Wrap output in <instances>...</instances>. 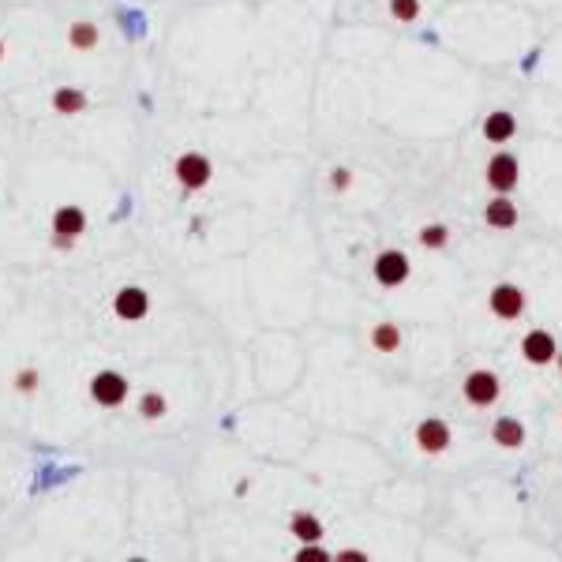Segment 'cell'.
I'll list each match as a JSON object with an SVG mask.
<instances>
[{
    "label": "cell",
    "instance_id": "obj_15",
    "mask_svg": "<svg viewBox=\"0 0 562 562\" xmlns=\"http://www.w3.org/2000/svg\"><path fill=\"white\" fill-rule=\"evenodd\" d=\"M484 222H487V229H514L517 225V207L506 195H495L492 203L484 207Z\"/></svg>",
    "mask_w": 562,
    "mask_h": 562
},
{
    "label": "cell",
    "instance_id": "obj_27",
    "mask_svg": "<svg viewBox=\"0 0 562 562\" xmlns=\"http://www.w3.org/2000/svg\"><path fill=\"white\" fill-rule=\"evenodd\" d=\"M555 364H558V371H562V353H558V356H555Z\"/></svg>",
    "mask_w": 562,
    "mask_h": 562
},
{
    "label": "cell",
    "instance_id": "obj_9",
    "mask_svg": "<svg viewBox=\"0 0 562 562\" xmlns=\"http://www.w3.org/2000/svg\"><path fill=\"white\" fill-rule=\"evenodd\" d=\"M521 356L529 360L533 368L555 364V356H558V341H555L548 330H529V334L521 338Z\"/></svg>",
    "mask_w": 562,
    "mask_h": 562
},
{
    "label": "cell",
    "instance_id": "obj_16",
    "mask_svg": "<svg viewBox=\"0 0 562 562\" xmlns=\"http://www.w3.org/2000/svg\"><path fill=\"white\" fill-rule=\"evenodd\" d=\"M289 533H293L300 543H319V540H322V521H319L315 514L300 510V514L289 517Z\"/></svg>",
    "mask_w": 562,
    "mask_h": 562
},
{
    "label": "cell",
    "instance_id": "obj_12",
    "mask_svg": "<svg viewBox=\"0 0 562 562\" xmlns=\"http://www.w3.org/2000/svg\"><path fill=\"white\" fill-rule=\"evenodd\" d=\"M64 42H68L71 53H94L98 42H102V30H98V23H90V20H76V23H68Z\"/></svg>",
    "mask_w": 562,
    "mask_h": 562
},
{
    "label": "cell",
    "instance_id": "obj_18",
    "mask_svg": "<svg viewBox=\"0 0 562 562\" xmlns=\"http://www.w3.org/2000/svg\"><path fill=\"white\" fill-rule=\"evenodd\" d=\"M135 412H139V420H161V416L169 412V397L161 394V390H147V394L139 397Z\"/></svg>",
    "mask_w": 562,
    "mask_h": 562
},
{
    "label": "cell",
    "instance_id": "obj_1",
    "mask_svg": "<svg viewBox=\"0 0 562 562\" xmlns=\"http://www.w3.org/2000/svg\"><path fill=\"white\" fill-rule=\"evenodd\" d=\"M173 180L184 191H203L214 180V161L203 151H184L173 161Z\"/></svg>",
    "mask_w": 562,
    "mask_h": 562
},
{
    "label": "cell",
    "instance_id": "obj_6",
    "mask_svg": "<svg viewBox=\"0 0 562 562\" xmlns=\"http://www.w3.org/2000/svg\"><path fill=\"white\" fill-rule=\"evenodd\" d=\"M371 274H375V281L383 285V289L405 285V278H409V256H405V251H397V248L379 251L375 263H371Z\"/></svg>",
    "mask_w": 562,
    "mask_h": 562
},
{
    "label": "cell",
    "instance_id": "obj_14",
    "mask_svg": "<svg viewBox=\"0 0 562 562\" xmlns=\"http://www.w3.org/2000/svg\"><path fill=\"white\" fill-rule=\"evenodd\" d=\"M492 443L502 446V450L525 446V424L517 420V416H499V420L492 424Z\"/></svg>",
    "mask_w": 562,
    "mask_h": 562
},
{
    "label": "cell",
    "instance_id": "obj_13",
    "mask_svg": "<svg viewBox=\"0 0 562 562\" xmlns=\"http://www.w3.org/2000/svg\"><path fill=\"white\" fill-rule=\"evenodd\" d=\"M517 135V120L514 113H506V109H495V113L484 117V139L495 143V147H502V143H510Z\"/></svg>",
    "mask_w": 562,
    "mask_h": 562
},
{
    "label": "cell",
    "instance_id": "obj_25",
    "mask_svg": "<svg viewBox=\"0 0 562 562\" xmlns=\"http://www.w3.org/2000/svg\"><path fill=\"white\" fill-rule=\"evenodd\" d=\"M341 562H364V551H341Z\"/></svg>",
    "mask_w": 562,
    "mask_h": 562
},
{
    "label": "cell",
    "instance_id": "obj_19",
    "mask_svg": "<svg viewBox=\"0 0 562 562\" xmlns=\"http://www.w3.org/2000/svg\"><path fill=\"white\" fill-rule=\"evenodd\" d=\"M38 387H42V371L38 368H20V371L12 375V390L23 394V397H34V394H38Z\"/></svg>",
    "mask_w": 562,
    "mask_h": 562
},
{
    "label": "cell",
    "instance_id": "obj_4",
    "mask_svg": "<svg viewBox=\"0 0 562 562\" xmlns=\"http://www.w3.org/2000/svg\"><path fill=\"white\" fill-rule=\"evenodd\" d=\"M499 394H502L499 375H495V371H487V368L468 371V375H465V383H461V397H465V402L473 405V409L495 405V402H499Z\"/></svg>",
    "mask_w": 562,
    "mask_h": 562
},
{
    "label": "cell",
    "instance_id": "obj_20",
    "mask_svg": "<svg viewBox=\"0 0 562 562\" xmlns=\"http://www.w3.org/2000/svg\"><path fill=\"white\" fill-rule=\"evenodd\" d=\"M446 244H450V229H446L443 222H431V225L420 229V248H428V251H443Z\"/></svg>",
    "mask_w": 562,
    "mask_h": 562
},
{
    "label": "cell",
    "instance_id": "obj_11",
    "mask_svg": "<svg viewBox=\"0 0 562 562\" xmlns=\"http://www.w3.org/2000/svg\"><path fill=\"white\" fill-rule=\"evenodd\" d=\"M86 105H90V98L79 86H57L49 94V109L57 117H79V113H86Z\"/></svg>",
    "mask_w": 562,
    "mask_h": 562
},
{
    "label": "cell",
    "instance_id": "obj_5",
    "mask_svg": "<svg viewBox=\"0 0 562 562\" xmlns=\"http://www.w3.org/2000/svg\"><path fill=\"white\" fill-rule=\"evenodd\" d=\"M412 443H416V450H420V454L439 458V454H446V450H450V424L439 420V416H428V420L416 424Z\"/></svg>",
    "mask_w": 562,
    "mask_h": 562
},
{
    "label": "cell",
    "instance_id": "obj_10",
    "mask_svg": "<svg viewBox=\"0 0 562 562\" xmlns=\"http://www.w3.org/2000/svg\"><path fill=\"white\" fill-rule=\"evenodd\" d=\"M49 232H57V237H71V240H79L83 232H86V210L76 207V203H64L53 210L49 217Z\"/></svg>",
    "mask_w": 562,
    "mask_h": 562
},
{
    "label": "cell",
    "instance_id": "obj_21",
    "mask_svg": "<svg viewBox=\"0 0 562 562\" xmlns=\"http://www.w3.org/2000/svg\"><path fill=\"white\" fill-rule=\"evenodd\" d=\"M390 15L397 23H416L420 20V0H390Z\"/></svg>",
    "mask_w": 562,
    "mask_h": 562
},
{
    "label": "cell",
    "instance_id": "obj_23",
    "mask_svg": "<svg viewBox=\"0 0 562 562\" xmlns=\"http://www.w3.org/2000/svg\"><path fill=\"white\" fill-rule=\"evenodd\" d=\"M330 555H326L322 548H315V543H304V548L297 551V562H326Z\"/></svg>",
    "mask_w": 562,
    "mask_h": 562
},
{
    "label": "cell",
    "instance_id": "obj_24",
    "mask_svg": "<svg viewBox=\"0 0 562 562\" xmlns=\"http://www.w3.org/2000/svg\"><path fill=\"white\" fill-rule=\"evenodd\" d=\"M49 244L57 248V251H71V248H76V240H71V237H57V232H49Z\"/></svg>",
    "mask_w": 562,
    "mask_h": 562
},
{
    "label": "cell",
    "instance_id": "obj_17",
    "mask_svg": "<svg viewBox=\"0 0 562 562\" xmlns=\"http://www.w3.org/2000/svg\"><path fill=\"white\" fill-rule=\"evenodd\" d=\"M371 349L375 353H397L402 349V326L397 322H375L371 326Z\"/></svg>",
    "mask_w": 562,
    "mask_h": 562
},
{
    "label": "cell",
    "instance_id": "obj_2",
    "mask_svg": "<svg viewBox=\"0 0 562 562\" xmlns=\"http://www.w3.org/2000/svg\"><path fill=\"white\" fill-rule=\"evenodd\" d=\"M90 402H94L98 409H120L124 402H128V379H124L120 371L105 368L98 371L94 379H90Z\"/></svg>",
    "mask_w": 562,
    "mask_h": 562
},
{
    "label": "cell",
    "instance_id": "obj_8",
    "mask_svg": "<svg viewBox=\"0 0 562 562\" xmlns=\"http://www.w3.org/2000/svg\"><path fill=\"white\" fill-rule=\"evenodd\" d=\"M487 307H492V315L502 319V322H514L525 315V289L514 285V281H502L492 289V297H487Z\"/></svg>",
    "mask_w": 562,
    "mask_h": 562
},
{
    "label": "cell",
    "instance_id": "obj_26",
    "mask_svg": "<svg viewBox=\"0 0 562 562\" xmlns=\"http://www.w3.org/2000/svg\"><path fill=\"white\" fill-rule=\"evenodd\" d=\"M4 57H8V45H4V38H0V64H4Z\"/></svg>",
    "mask_w": 562,
    "mask_h": 562
},
{
    "label": "cell",
    "instance_id": "obj_7",
    "mask_svg": "<svg viewBox=\"0 0 562 562\" xmlns=\"http://www.w3.org/2000/svg\"><path fill=\"white\" fill-rule=\"evenodd\" d=\"M113 315L120 322H143L151 315V293L147 289H139V285H124L117 289V297H113Z\"/></svg>",
    "mask_w": 562,
    "mask_h": 562
},
{
    "label": "cell",
    "instance_id": "obj_3",
    "mask_svg": "<svg viewBox=\"0 0 562 562\" xmlns=\"http://www.w3.org/2000/svg\"><path fill=\"white\" fill-rule=\"evenodd\" d=\"M517 176H521V166H517V158L514 154H492L487 158V166H484V184L492 188V195H510L517 188Z\"/></svg>",
    "mask_w": 562,
    "mask_h": 562
},
{
    "label": "cell",
    "instance_id": "obj_22",
    "mask_svg": "<svg viewBox=\"0 0 562 562\" xmlns=\"http://www.w3.org/2000/svg\"><path fill=\"white\" fill-rule=\"evenodd\" d=\"M349 184H353V173H349L346 166H338V169L330 173V188H334V191H349Z\"/></svg>",
    "mask_w": 562,
    "mask_h": 562
}]
</instances>
